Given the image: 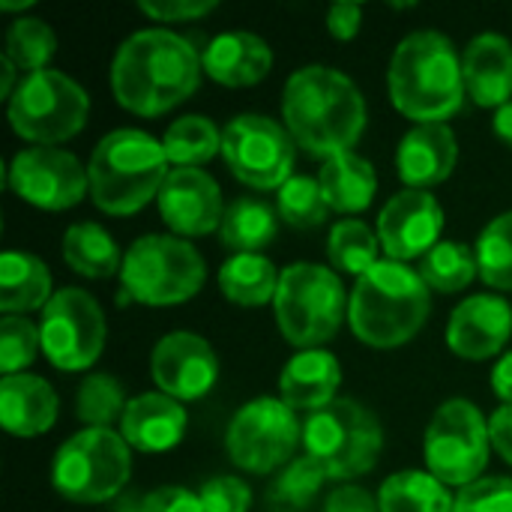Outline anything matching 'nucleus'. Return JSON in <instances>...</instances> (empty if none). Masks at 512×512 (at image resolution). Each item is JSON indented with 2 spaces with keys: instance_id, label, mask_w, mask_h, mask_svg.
I'll return each mask as SVG.
<instances>
[{
  "instance_id": "obj_1",
  "label": "nucleus",
  "mask_w": 512,
  "mask_h": 512,
  "mask_svg": "<svg viewBox=\"0 0 512 512\" xmlns=\"http://www.w3.org/2000/svg\"><path fill=\"white\" fill-rule=\"evenodd\" d=\"M201 78L198 48L168 27L135 30L111 60V93L120 108L138 117H159L183 105Z\"/></svg>"
},
{
  "instance_id": "obj_2",
  "label": "nucleus",
  "mask_w": 512,
  "mask_h": 512,
  "mask_svg": "<svg viewBox=\"0 0 512 512\" xmlns=\"http://www.w3.org/2000/svg\"><path fill=\"white\" fill-rule=\"evenodd\" d=\"M366 123V96L342 69L309 63L285 81L282 126L309 156L327 162L354 150L366 132Z\"/></svg>"
},
{
  "instance_id": "obj_3",
  "label": "nucleus",
  "mask_w": 512,
  "mask_h": 512,
  "mask_svg": "<svg viewBox=\"0 0 512 512\" xmlns=\"http://www.w3.org/2000/svg\"><path fill=\"white\" fill-rule=\"evenodd\" d=\"M387 90L399 114L420 123H447L465 105L462 54L438 30L408 33L387 69Z\"/></svg>"
},
{
  "instance_id": "obj_4",
  "label": "nucleus",
  "mask_w": 512,
  "mask_h": 512,
  "mask_svg": "<svg viewBox=\"0 0 512 512\" xmlns=\"http://www.w3.org/2000/svg\"><path fill=\"white\" fill-rule=\"evenodd\" d=\"M432 291L420 273L399 261H378L351 288L348 324L351 333L378 351L411 342L429 321Z\"/></svg>"
},
{
  "instance_id": "obj_5",
  "label": "nucleus",
  "mask_w": 512,
  "mask_h": 512,
  "mask_svg": "<svg viewBox=\"0 0 512 512\" xmlns=\"http://www.w3.org/2000/svg\"><path fill=\"white\" fill-rule=\"evenodd\" d=\"M168 156L162 141L144 129H114L99 138L90 153V201L108 216H135L165 183Z\"/></svg>"
},
{
  "instance_id": "obj_6",
  "label": "nucleus",
  "mask_w": 512,
  "mask_h": 512,
  "mask_svg": "<svg viewBox=\"0 0 512 512\" xmlns=\"http://www.w3.org/2000/svg\"><path fill=\"white\" fill-rule=\"evenodd\" d=\"M207 282L201 252L177 234H144L123 252L117 303L180 306Z\"/></svg>"
},
{
  "instance_id": "obj_7",
  "label": "nucleus",
  "mask_w": 512,
  "mask_h": 512,
  "mask_svg": "<svg viewBox=\"0 0 512 512\" xmlns=\"http://www.w3.org/2000/svg\"><path fill=\"white\" fill-rule=\"evenodd\" d=\"M348 300L351 294L333 267L309 261L285 267L273 300L282 339L300 351L327 345L348 318Z\"/></svg>"
},
{
  "instance_id": "obj_8",
  "label": "nucleus",
  "mask_w": 512,
  "mask_h": 512,
  "mask_svg": "<svg viewBox=\"0 0 512 512\" xmlns=\"http://www.w3.org/2000/svg\"><path fill=\"white\" fill-rule=\"evenodd\" d=\"M132 477V447L114 429H81L51 462V486L69 504L117 501Z\"/></svg>"
},
{
  "instance_id": "obj_9",
  "label": "nucleus",
  "mask_w": 512,
  "mask_h": 512,
  "mask_svg": "<svg viewBox=\"0 0 512 512\" xmlns=\"http://www.w3.org/2000/svg\"><path fill=\"white\" fill-rule=\"evenodd\" d=\"M303 450L327 471L330 480H354L378 465L384 429L366 405L354 399H336L333 405L306 417Z\"/></svg>"
},
{
  "instance_id": "obj_10",
  "label": "nucleus",
  "mask_w": 512,
  "mask_h": 512,
  "mask_svg": "<svg viewBox=\"0 0 512 512\" xmlns=\"http://www.w3.org/2000/svg\"><path fill=\"white\" fill-rule=\"evenodd\" d=\"M90 96L60 69H42L21 78L6 102L12 132L33 147H57L87 126Z\"/></svg>"
},
{
  "instance_id": "obj_11",
  "label": "nucleus",
  "mask_w": 512,
  "mask_h": 512,
  "mask_svg": "<svg viewBox=\"0 0 512 512\" xmlns=\"http://www.w3.org/2000/svg\"><path fill=\"white\" fill-rule=\"evenodd\" d=\"M492 435L489 420L471 399H447L426 426L423 459L426 471L459 492L483 480L489 465Z\"/></svg>"
},
{
  "instance_id": "obj_12",
  "label": "nucleus",
  "mask_w": 512,
  "mask_h": 512,
  "mask_svg": "<svg viewBox=\"0 0 512 512\" xmlns=\"http://www.w3.org/2000/svg\"><path fill=\"white\" fill-rule=\"evenodd\" d=\"M303 444V423L279 396L246 402L228 423L225 453L246 474H279Z\"/></svg>"
},
{
  "instance_id": "obj_13",
  "label": "nucleus",
  "mask_w": 512,
  "mask_h": 512,
  "mask_svg": "<svg viewBox=\"0 0 512 512\" xmlns=\"http://www.w3.org/2000/svg\"><path fill=\"white\" fill-rule=\"evenodd\" d=\"M222 159L249 189H282L294 177L297 144L288 129L264 114H237L222 129Z\"/></svg>"
},
{
  "instance_id": "obj_14",
  "label": "nucleus",
  "mask_w": 512,
  "mask_h": 512,
  "mask_svg": "<svg viewBox=\"0 0 512 512\" xmlns=\"http://www.w3.org/2000/svg\"><path fill=\"white\" fill-rule=\"evenodd\" d=\"M42 354L60 372H84L105 351V312L84 288H60L39 312Z\"/></svg>"
},
{
  "instance_id": "obj_15",
  "label": "nucleus",
  "mask_w": 512,
  "mask_h": 512,
  "mask_svg": "<svg viewBox=\"0 0 512 512\" xmlns=\"http://www.w3.org/2000/svg\"><path fill=\"white\" fill-rule=\"evenodd\" d=\"M9 189L39 210H69L90 195L87 165L63 147H24L6 168Z\"/></svg>"
},
{
  "instance_id": "obj_16",
  "label": "nucleus",
  "mask_w": 512,
  "mask_h": 512,
  "mask_svg": "<svg viewBox=\"0 0 512 512\" xmlns=\"http://www.w3.org/2000/svg\"><path fill=\"white\" fill-rule=\"evenodd\" d=\"M375 231L390 261H423L441 243L444 207L426 189H402L378 213Z\"/></svg>"
},
{
  "instance_id": "obj_17",
  "label": "nucleus",
  "mask_w": 512,
  "mask_h": 512,
  "mask_svg": "<svg viewBox=\"0 0 512 512\" xmlns=\"http://www.w3.org/2000/svg\"><path fill=\"white\" fill-rule=\"evenodd\" d=\"M150 375L159 393L177 402L204 399L219 381V357L213 345L189 330L162 336L150 354Z\"/></svg>"
},
{
  "instance_id": "obj_18",
  "label": "nucleus",
  "mask_w": 512,
  "mask_h": 512,
  "mask_svg": "<svg viewBox=\"0 0 512 512\" xmlns=\"http://www.w3.org/2000/svg\"><path fill=\"white\" fill-rule=\"evenodd\" d=\"M156 204L168 231L183 240L207 237L219 231L225 219L222 189L204 168H171Z\"/></svg>"
},
{
  "instance_id": "obj_19",
  "label": "nucleus",
  "mask_w": 512,
  "mask_h": 512,
  "mask_svg": "<svg viewBox=\"0 0 512 512\" xmlns=\"http://www.w3.org/2000/svg\"><path fill=\"white\" fill-rule=\"evenodd\" d=\"M447 348L471 363L492 360L512 336V306L501 294H474L462 300L447 321Z\"/></svg>"
},
{
  "instance_id": "obj_20",
  "label": "nucleus",
  "mask_w": 512,
  "mask_h": 512,
  "mask_svg": "<svg viewBox=\"0 0 512 512\" xmlns=\"http://www.w3.org/2000/svg\"><path fill=\"white\" fill-rule=\"evenodd\" d=\"M459 162V138L447 123H420L408 129L396 150V174L405 189L432 192Z\"/></svg>"
},
{
  "instance_id": "obj_21",
  "label": "nucleus",
  "mask_w": 512,
  "mask_h": 512,
  "mask_svg": "<svg viewBox=\"0 0 512 512\" xmlns=\"http://www.w3.org/2000/svg\"><path fill=\"white\" fill-rule=\"evenodd\" d=\"M204 75L222 87H252L273 69V48L249 30H225L201 51Z\"/></svg>"
},
{
  "instance_id": "obj_22",
  "label": "nucleus",
  "mask_w": 512,
  "mask_h": 512,
  "mask_svg": "<svg viewBox=\"0 0 512 512\" xmlns=\"http://www.w3.org/2000/svg\"><path fill=\"white\" fill-rule=\"evenodd\" d=\"M186 426L189 414L183 402L156 390L129 399L126 414L120 420V435L138 453H168L183 441Z\"/></svg>"
},
{
  "instance_id": "obj_23",
  "label": "nucleus",
  "mask_w": 512,
  "mask_h": 512,
  "mask_svg": "<svg viewBox=\"0 0 512 512\" xmlns=\"http://www.w3.org/2000/svg\"><path fill=\"white\" fill-rule=\"evenodd\" d=\"M465 90L474 105L498 111L512 102V42L504 33H480L462 51Z\"/></svg>"
},
{
  "instance_id": "obj_24",
  "label": "nucleus",
  "mask_w": 512,
  "mask_h": 512,
  "mask_svg": "<svg viewBox=\"0 0 512 512\" xmlns=\"http://www.w3.org/2000/svg\"><path fill=\"white\" fill-rule=\"evenodd\" d=\"M339 384H342V366L336 354L324 348H309V351H297L279 372V399L291 411L315 414L339 399L336 396Z\"/></svg>"
},
{
  "instance_id": "obj_25",
  "label": "nucleus",
  "mask_w": 512,
  "mask_h": 512,
  "mask_svg": "<svg viewBox=\"0 0 512 512\" xmlns=\"http://www.w3.org/2000/svg\"><path fill=\"white\" fill-rule=\"evenodd\" d=\"M60 414L54 387L39 375H6L0 381V423L12 438L45 435Z\"/></svg>"
},
{
  "instance_id": "obj_26",
  "label": "nucleus",
  "mask_w": 512,
  "mask_h": 512,
  "mask_svg": "<svg viewBox=\"0 0 512 512\" xmlns=\"http://www.w3.org/2000/svg\"><path fill=\"white\" fill-rule=\"evenodd\" d=\"M54 297L51 270L33 252L9 249L0 255V309L3 315L42 312Z\"/></svg>"
},
{
  "instance_id": "obj_27",
  "label": "nucleus",
  "mask_w": 512,
  "mask_h": 512,
  "mask_svg": "<svg viewBox=\"0 0 512 512\" xmlns=\"http://www.w3.org/2000/svg\"><path fill=\"white\" fill-rule=\"evenodd\" d=\"M318 183L324 189L330 210L345 213V216L369 210L375 201V192H378L375 165L366 156H360L357 150H348V153L327 159L321 165Z\"/></svg>"
},
{
  "instance_id": "obj_28",
  "label": "nucleus",
  "mask_w": 512,
  "mask_h": 512,
  "mask_svg": "<svg viewBox=\"0 0 512 512\" xmlns=\"http://www.w3.org/2000/svg\"><path fill=\"white\" fill-rule=\"evenodd\" d=\"M219 237L234 255H264L279 237V210L261 198H234L225 207Z\"/></svg>"
},
{
  "instance_id": "obj_29",
  "label": "nucleus",
  "mask_w": 512,
  "mask_h": 512,
  "mask_svg": "<svg viewBox=\"0 0 512 512\" xmlns=\"http://www.w3.org/2000/svg\"><path fill=\"white\" fill-rule=\"evenodd\" d=\"M63 261L84 279H111L123 270L117 240L96 222H75L63 234Z\"/></svg>"
},
{
  "instance_id": "obj_30",
  "label": "nucleus",
  "mask_w": 512,
  "mask_h": 512,
  "mask_svg": "<svg viewBox=\"0 0 512 512\" xmlns=\"http://www.w3.org/2000/svg\"><path fill=\"white\" fill-rule=\"evenodd\" d=\"M279 270L267 255H231L219 267V291L225 300L243 309H255L276 300L279 291Z\"/></svg>"
},
{
  "instance_id": "obj_31",
  "label": "nucleus",
  "mask_w": 512,
  "mask_h": 512,
  "mask_svg": "<svg viewBox=\"0 0 512 512\" xmlns=\"http://www.w3.org/2000/svg\"><path fill=\"white\" fill-rule=\"evenodd\" d=\"M381 512H453L456 498L429 471H399L378 489Z\"/></svg>"
},
{
  "instance_id": "obj_32",
  "label": "nucleus",
  "mask_w": 512,
  "mask_h": 512,
  "mask_svg": "<svg viewBox=\"0 0 512 512\" xmlns=\"http://www.w3.org/2000/svg\"><path fill=\"white\" fill-rule=\"evenodd\" d=\"M162 147L174 168H201L222 153V129L204 114H186L165 129Z\"/></svg>"
},
{
  "instance_id": "obj_33",
  "label": "nucleus",
  "mask_w": 512,
  "mask_h": 512,
  "mask_svg": "<svg viewBox=\"0 0 512 512\" xmlns=\"http://www.w3.org/2000/svg\"><path fill=\"white\" fill-rule=\"evenodd\" d=\"M327 471L309 459V456H297L294 462H288L267 486V510L270 512H309L312 504L318 501L324 483H327Z\"/></svg>"
},
{
  "instance_id": "obj_34",
  "label": "nucleus",
  "mask_w": 512,
  "mask_h": 512,
  "mask_svg": "<svg viewBox=\"0 0 512 512\" xmlns=\"http://www.w3.org/2000/svg\"><path fill=\"white\" fill-rule=\"evenodd\" d=\"M420 279L426 282L429 291L438 294H459L465 291L477 276H480V261L477 249L456 243V240H441L417 267Z\"/></svg>"
},
{
  "instance_id": "obj_35",
  "label": "nucleus",
  "mask_w": 512,
  "mask_h": 512,
  "mask_svg": "<svg viewBox=\"0 0 512 512\" xmlns=\"http://www.w3.org/2000/svg\"><path fill=\"white\" fill-rule=\"evenodd\" d=\"M327 258L333 270L366 276L381 261V240L378 231H372L363 219H342L330 228L327 237Z\"/></svg>"
},
{
  "instance_id": "obj_36",
  "label": "nucleus",
  "mask_w": 512,
  "mask_h": 512,
  "mask_svg": "<svg viewBox=\"0 0 512 512\" xmlns=\"http://www.w3.org/2000/svg\"><path fill=\"white\" fill-rule=\"evenodd\" d=\"M126 390L108 372H93L78 384L75 393V417L84 429H111L126 414Z\"/></svg>"
},
{
  "instance_id": "obj_37",
  "label": "nucleus",
  "mask_w": 512,
  "mask_h": 512,
  "mask_svg": "<svg viewBox=\"0 0 512 512\" xmlns=\"http://www.w3.org/2000/svg\"><path fill=\"white\" fill-rule=\"evenodd\" d=\"M3 54L21 69V75L51 69V57L57 54V36L51 24L33 15H21L6 30V48Z\"/></svg>"
},
{
  "instance_id": "obj_38",
  "label": "nucleus",
  "mask_w": 512,
  "mask_h": 512,
  "mask_svg": "<svg viewBox=\"0 0 512 512\" xmlns=\"http://www.w3.org/2000/svg\"><path fill=\"white\" fill-rule=\"evenodd\" d=\"M276 210H279V219L297 231L321 228L330 216V204L324 198V189H321L318 177H309V174H294L276 192Z\"/></svg>"
},
{
  "instance_id": "obj_39",
  "label": "nucleus",
  "mask_w": 512,
  "mask_h": 512,
  "mask_svg": "<svg viewBox=\"0 0 512 512\" xmlns=\"http://www.w3.org/2000/svg\"><path fill=\"white\" fill-rule=\"evenodd\" d=\"M477 261H480V279L501 291L510 294L512 291V210L495 216L480 240H477Z\"/></svg>"
},
{
  "instance_id": "obj_40",
  "label": "nucleus",
  "mask_w": 512,
  "mask_h": 512,
  "mask_svg": "<svg viewBox=\"0 0 512 512\" xmlns=\"http://www.w3.org/2000/svg\"><path fill=\"white\" fill-rule=\"evenodd\" d=\"M42 351L39 324H33L27 315H3L0 321V372L6 375H24V369L36 360Z\"/></svg>"
},
{
  "instance_id": "obj_41",
  "label": "nucleus",
  "mask_w": 512,
  "mask_h": 512,
  "mask_svg": "<svg viewBox=\"0 0 512 512\" xmlns=\"http://www.w3.org/2000/svg\"><path fill=\"white\" fill-rule=\"evenodd\" d=\"M453 512H512V477H483L456 495Z\"/></svg>"
},
{
  "instance_id": "obj_42",
  "label": "nucleus",
  "mask_w": 512,
  "mask_h": 512,
  "mask_svg": "<svg viewBox=\"0 0 512 512\" xmlns=\"http://www.w3.org/2000/svg\"><path fill=\"white\" fill-rule=\"evenodd\" d=\"M201 507L204 512H249L252 507V489L246 480L222 474V477H210L201 489H198Z\"/></svg>"
},
{
  "instance_id": "obj_43",
  "label": "nucleus",
  "mask_w": 512,
  "mask_h": 512,
  "mask_svg": "<svg viewBox=\"0 0 512 512\" xmlns=\"http://www.w3.org/2000/svg\"><path fill=\"white\" fill-rule=\"evenodd\" d=\"M216 0H141L138 12L156 24H180V21H198L216 12Z\"/></svg>"
},
{
  "instance_id": "obj_44",
  "label": "nucleus",
  "mask_w": 512,
  "mask_h": 512,
  "mask_svg": "<svg viewBox=\"0 0 512 512\" xmlns=\"http://www.w3.org/2000/svg\"><path fill=\"white\" fill-rule=\"evenodd\" d=\"M144 512H204L198 492L183 486H159L144 495Z\"/></svg>"
},
{
  "instance_id": "obj_45",
  "label": "nucleus",
  "mask_w": 512,
  "mask_h": 512,
  "mask_svg": "<svg viewBox=\"0 0 512 512\" xmlns=\"http://www.w3.org/2000/svg\"><path fill=\"white\" fill-rule=\"evenodd\" d=\"M363 27V6L360 3H333L327 9V33L339 42H351Z\"/></svg>"
},
{
  "instance_id": "obj_46",
  "label": "nucleus",
  "mask_w": 512,
  "mask_h": 512,
  "mask_svg": "<svg viewBox=\"0 0 512 512\" xmlns=\"http://www.w3.org/2000/svg\"><path fill=\"white\" fill-rule=\"evenodd\" d=\"M324 512H381V507H378V498H372L366 489L345 483L327 495Z\"/></svg>"
},
{
  "instance_id": "obj_47",
  "label": "nucleus",
  "mask_w": 512,
  "mask_h": 512,
  "mask_svg": "<svg viewBox=\"0 0 512 512\" xmlns=\"http://www.w3.org/2000/svg\"><path fill=\"white\" fill-rule=\"evenodd\" d=\"M489 435H492V450L512 465V405H501L489 417Z\"/></svg>"
},
{
  "instance_id": "obj_48",
  "label": "nucleus",
  "mask_w": 512,
  "mask_h": 512,
  "mask_svg": "<svg viewBox=\"0 0 512 512\" xmlns=\"http://www.w3.org/2000/svg\"><path fill=\"white\" fill-rule=\"evenodd\" d=\"M492 393L501 399V405H512V351L504 354L492 369Z\"/></svg>"
},
{
  "instance_id": "obj_49",
  "label": "nucleus",
  "mask_w": 512,
  "mask_h": 512,
  "mask_svg": "<svg viewBox=\"0 0 512 512\" xmlns=\"http://www.w3.org/2000/svg\"><path fill=\"white\" fill-rule=\"evenodd\" d=\"M21 78H24V75H21V69H18V66L3 54V57H0V99H6V102H9V99L15 96V90H18Z\"/></svg>"
},
{
  "instance_id": "obj_50",
  "label": "nucleus",
  "mask_w": 512,
  "mask_h": 512,
  "mask_svg": "<svg viewBox=\"0 0 512 512\" xmlns=\"http://www.w3.org/2000/svg\"><path fill=\"white\" fill-rule=\"evenodd\" d=\"M492 132H495V138H498L501 144H507L512 150V102L501 105V108L495 111V117H492Z\"/></svg>"
},
{
  "instance_id": "obj_51",
  "label": "nucleus",
  "mask_w": 512,
  "mask_h": 512,
  "mask_svg": "<svg viewBox=\"0 0 512 512\" xmlns=\"http://www.w3.org/2000/svg\"><path fill=\"white\" fill-rule=\"evenodd\" d=\"M111 512H144V495H120Z\"/></svg>"
},
{
  "instance_id": "obj_52",
  "label": "nucleus",
  "mask_w": 512,
  "mask_h": 512,
  "mask_svg": "<svg viewBox=\"0 0 512 512\" xmlns=\"http://www.w3.org/2000/svg\"><path fill=\"white\" fill-rule=\"evenodd\" d=\"M33 0H0V12H27Z\"/></svg>"
}]
</instances>
